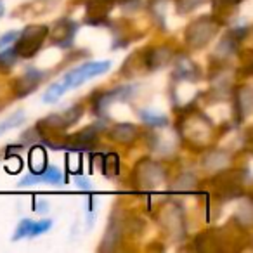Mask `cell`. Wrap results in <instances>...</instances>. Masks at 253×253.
<instances>
[{
  "mask_svg": "<svg viewBox=\"0 0 253 253\" xmlns=\"http://www.w3.org/2000/svg\"><path fill=\"white\" fill-rule=\"evenodd\" d=\"M111 68L109 61H90V63H84L80 66L73 68L71 71H68L61 80V85L64 87V90H71V88L80 87L82 84L92 80V78L104 75L106 71Z\"/></svg>",
  "mask_w": 253,
  "mask_h": 253,
  "instance_id": "cell-1",
  "label": "cell"
},
{
  "mask_svg": "<svg viewBox=\"0 0 253 253\" xmlns=\"http://www.w3.org/2000/svg\"><path fill=\"white\" fill-rule=\"evenodd\" d=\"M47 35L45 26H30L25 32H19V42L16 45V54L18 56H32L39 50L40 43H42L43 37Z\"/></svg>",
  "mask_w": 253,
  "mask_h": 253,
  "instance_id": "cell-2",
  "label": "cell"
},
{
  "mask_svg": "<svg viewBox=\"0 0 253 253\" xmlns=\"http://www.w3.org/2000/svg\"><path fill=\"white\" fill-rule=\"evenodd\" d=\"M23 122H25V113L23 111H18V113H14V115H11L9 118H5L4 122H0V135L4 134V132L11 130V128H14V126L21 125Z\"/></svg>",
  "mask_w": 253,
  "mask_h": 253,
  "instance_id": "cell-3",
  "label": "cell"
},
{
  "mask_svg": "<svg viewBox=\"0 0 253 253\" xmlns=\"http://www.w3.org/2000/svg\"><path fill=\"white\" fill-rule=\"evenodd\" d=\"M40 182H50V184H61L63 182V173L61 170H57L56 167H49L43 172L39 173Z\"/></svg>",
  "mask_w": 253,
  "mask_h": 253,
  "instance_id": "cell-4",
  "label": "cell"
},
{
  "mask_svg": "<svg viewBox=\"0 0 253 253\" xmlns=\"http://www.w3.org/2000/svg\"><path fill=\"white\" fill-rule=\"evenodd\" d=\"M64 94H66V90H64V87L61 85V82H56V84H52L45 90V94H43V101L45 102H56L57 99Z\"/></svg>",
  "mask_w": 253,
  "mask_h": 253,
  "instance_id": "cell-5",
  "label": "cell"
},
{
  "mask_svg": "<svg viewBox=\"0 0 253 253\" xmlns=\"http://www.w3.org/2000/svg\"><path fill=\"white\" fill-rule=\"evenodd\" d=\"M32 225H33V220H30V218H23V220L19 222L18 227H16L14 234H12V241H18V239H23V238H30Z\"/></svg>",
  "mask_w": 253,
  "mask_h": 253,
  "instance_id": "cell-6",
  "label": "cell"
},
{
  "mask_svg": "<svg viewBox=\"0 0 253 253\" xmlns=\"http://www.w3.org/2000/svg\"><path fill=\"white\" fill-rule=\"evenodd\" d=\"M141 120H144L146 123L149 125H155V126H162V125H167V116L163 115H158V113H151V111H141Z\"/></svg>",
  "mask_w": 253,
  "mask_h": 253,
  "instance_id": "cell-7",
  "label": "cell"
},
{
  "mask_svg": "<svg viewBox=\"0 0 253 253\" xmlns=\"http://www.w3.org/2000/svg\"><path fill=\"white\" fill-rule=\"evenodd\" d=\"M52 227V220H39V222H33L32 225V231H30V238H35V236H40L43 232H47L49 229Z\"/></svg>",
  "mask_w": 253,
  "mask_h": 253,
  "instance_id": "cell-8",
  "label": "cell"
},
{
  "mask_svg": "<svg viewBox=\"0 0 253 253\" xmlns=\"http://www.w3.org/2000/svg\"><path fill=\"white\" fill-rule=\"evenodd\" d=\"M18 37H19L18 30H11V32L0 35V49H4V47H7L9 43H12L14 40H18Z\"/></svg>",
  "mask_w": 253,
  "mask_h": 253,
  "instance_id": "cell-9",
  "label": "cell"
},
{
  "mask_svg": "<svg viewBox=\"0 0 253 253\" xmlns=\"http://www.w3.org/2000/svg\"><path fill=\"white\" fill-rule=\"evenodd\" d=\"M4 49H5V47H4ZM16 59H18V54H16L14 49H5L4 52L0 54V64H5V66L12 64Z\"/></svg>",
  "mask_w": 253,
  "mask_h": 253,
  "instance_id": "cell-10",
  "label": "cell"
},
{
  "mask_svg": "<svg viewBox=\"0 0 253 253\" xmlns=\"http://www.w3.org/2000/svg\"><path fill=\"white\" fill-rule=\"evenodd\" d=\"M77 184H78V187H80V189H85V191H90V189H92L90 180L85 179V177H78V179H77Z\"/></svg>",
  "mask_w": 253,
  "mask_h": 253,
  "instance_id": "cell-11",
  "label": "cell"
},
{
  "mask_svg": "<svg viewBox=\"0 0 253 253\" xmlns=\"http://www.w3.org/2000/svg\"><path fill=\"white\" fill-rule=\"evenodd\" d=\"M0 14H4V4H2V0H0Z\"/></svg>",
  "mask_w": 253,
  "mask_h": 253,
  "instance_id": "cell-12",
  "label": "cell"
}]
</instances>
